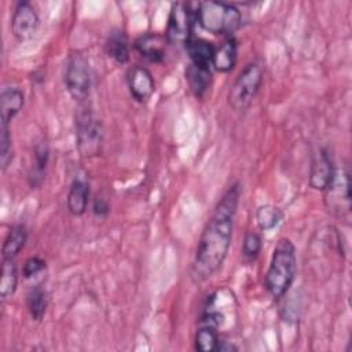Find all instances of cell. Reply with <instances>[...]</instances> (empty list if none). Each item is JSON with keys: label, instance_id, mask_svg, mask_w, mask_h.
Returning <instances> with one entry per match:
<instances>
[{"label": "cell", "instance_id": "6da1fadb", "mask_svg": "<svg viewBox=\"0 0 352 352\" xmlns=\"http://www.w3.org/2000/svg\"><path fill=\"white\" fill-rule=\"evenodd\" d=\"M239 195L241 187L235 183L228 187L214 206V210L201 234L191 264L190 274L195 283L208 280L223 265L231 246Z\"/></svg>", "mask_w": 352, "mask_h": 352}, {"label": "cell", "instance_id": "7a4b0ae2", "mask_svg": "<svg viewBox=\"0 0 352 352\" xmlns=\"http://www.w3.org/2000/svg\"><path fill=\"white\" fill-rule=\"evenodd\" d=\"M297 274L296 248L287 238H280L274 249L264 285L275 300L283 297L293 285Z\"/></svg>", "mask_w": 352, "mask_h": 352}, {"label": "cell", "instance_id": "3957f363", "mask_svg": "<svg viewBox=\"0 0 352 352\" xmlns=\"http://www.w3.org/2000/svg\"><path fill=\"white\" fill-rule=\"evenodd\" d=\"M197 19L206 32L213 34H231L242 23L241 11L234 4L212 0L198 4Z\"/></svg>", "mask_w": 352, "mask_h": 352}, {"label": "cell", "instance_id": "277c9868", "mask_svg": "<svg viewBox=\"0 0 352 352\" xmlns=\"http://www.w3.org/2000/svg\"><path fill=\"white\" fill-rule=\"evenodd\" d=\"M76 146L81 157L91 158L100 153L103 126L88 104H81L76 113Z\"/></svg>", "mask_w": 352, "mask_h": 352}, {"label": "cell", "instance_id": "5b68a950", "mask_svg": "<svg viewBox=\"0 0 352 352\" xmlns=\"http://www.w3.org/2000/svg\"><path fill=\"white\" fill-rule=\"evenodd\" d=\"M264 77V69L258 62L248 63L231 85L227 100L232 110L243 111L254 100Z\"/></svg>", "mask_w": 352, "mask_h": 352}, {"label": "cell", "instance_id": "8992f818", "mask_svg": "<svg viewBox=\"0 0 352 352\" xmlns=\"http://www.w3.org/2000/svg\"><path fill=\"white\" fill-rule=\"evenodd\" d=\"M92 76L87 58L80 54H72L66 62L65 85L70 96L77 102H84L91 91Z\"/></svg>", "mask_w": 352, "mask_h": 352}, {"label": "cell", "instance_id": "52a82bcc", "mask_svg": "<svg viewBox=\"0 0 352 352\" xmlns=\"http://www.w3.org/2000/svg\"><path fill=\"white\" fill-rule=\"evenodd\" d=\"M192 32V11L187 3H173L168 26L165 32V38L170 44H186L191 38Z\"/></svg>", "mask_w": 352, "mask_h": 352}, {"label": "cell", "instance_id": "ba28073f", "mask_svg": "<svg viewBox=\"0 0 352 352\" xmlns=\"http://www.w3.org/2000/svg\"><path fill=\"white\" fill-rule=\"evenodd\" d=\"M326 206L333 214L344 217L349 214L351 192H349V173L348 170L336 172L331 184L324 190Z\"/></svg>", "mask_w": 352, "mask_h": 352}, {"label": "cell", "instance_id": "9c48e42d", "mask_svg": "<svg viewBox=\"0 0 352 352\" xmlns=\"http://www.w3.org/2000/svg\"><path fill=\"white\" fill-rule=\"evenodd\" d=\"M38 23L40 18L32 3L19 1L15 6L11 16V32L15 38L19 41L32 38L38 29Z\"/></svg>", "mask_w": 352, "mask_h": 352}, {"label": "cell", "instance_id": "30bf717a", "mask_svg": "<svg viewBox=\"0 0 352 352\" xmlns=\"http://www.w3.org/2000/svg\"><path fill=\"white\" fill-rule=\"evenodd\" d=\"M223 323V316L219 312L208 311L199 319V326L195 333V349L201 352L217 351L220 338L217 334L219 326Z\"/></svg>", "mask_w": 352, "mask_h": 352}, {"label": "cell", "instance_id": "8fae6325", "mask_svg": "<svg viewBox=\"0 0 352 352\" xmlns=\"http://www.w3.org/2000/svg\"><path fill=\"white\" fill-rule=\"evenodd\" d=\"M336 166L331 154L326 147H322L311 161L309 169V184L312 188L324 191L333 182L336 176Z\"/></svg>", "mask_w": 352, "mask_h": 352}, {"label": "cell", "instance_id": "7c38bea8", "mask_svg": "<svg viewBox=\"0 0 352 352\" xmlns=\"http://www.w3.org/2000/svg\"><path fill=\"white\" fill-rule=\"evenodd\" d=\"M126 84L132 98L140 103L147 102L155 91V82L148 69L135 65L126 73Z\"/></svg>", "mask_w": 352, "mask_h": 352}, {"label": "cell", "instance_id": "4fadbf2b", "mask_svg": "<svg viewBox=\"0 0 352 352\" xmlns=\"http://www.w3.org/2000/svg\"><path fill=\"white\" fill-rule=\"evenodd\" d=\"M166 43L168 41L165 36L157 33H146L135 40V50L148 62L160 63L165 58Z\"/></svg>", "mask_w": 352, "mask_h": 352}, {"label": "cell", "instance_id": "5bb4252c", "mask_svg": "<svg viewBox=\"0 0 352 352\" xmlns=\"http://www.w3.org/2000/svg\"><path fill=\"white\" fill-rule=\"evenodd\" d=\"M186 50L190 56L191 65H194L195 67H199V69L210 70L214 50H216V47L212 43H209L208 40H204V38L191 37L186 43Z\"/></svg>", "mask_w": 352, "mask_h": 352}, {"label": "cell", "instance_id": "9a60e30c", "mask_svg": "<svg viewBox=\"0 0 352 352\" xmlns=\"http://www.w3.org/2000/svg\"><path fill=\"white\" fill-rule=\"evenodd\" d=\"M25 103L23 91L18 87H6L0 96V113L1 122L10 124V121L22 110Z\"/></svg>", "mask_w": 352, "mask_h": 352}, {"label": "cell", "instance_id": "2e32d148", "mask_svg": "<svg viewBox=\"0 0 352 352\" xmlns=\"http://www.w3.org/2000/svg\"><path fill=\"white\" fill-rule=\"evenodd\" d=\"M89 201V186L82 179H74L70 184L66 204L67 210L73 216H81L85 213Z\"/></svg>", "mask_w": 352, "mask_h": 352}, {"label": "cell", "instance_id": "e0dca14e", "mask_svg": "<svg viewBox=\"0 0 352 352\" xmlns=\"http://www.w3.org/2000/svg\"><path fill=\"white\" fill-rule=\"evenodd\" d=\"M104 50L107 56L118 65H124L129 60V41L122 30H113L109 34Z\"/></svg>", "mask_w": 352, "mask_h": 352}, {"label": "cell", "instance_id": "ac0fdd59", "mask_svg": "<svg viewBox=\"0 0 352 352\" xmlns=\"http://www.w3.org/2000/svg\"><path fill=\"white\" fill-rule=\"evenodd\" d=\"M236 56H238V45L236 41L231 37L227 38L220 47L214 50L213 55V62L212 66L221 73H227L234 69L236 63Z\"/></svg>", "mask_w": 352, "mask_h": 352}, {"label": "cell", "instance_id": "d6986e66", "mask_svg": "<svg viewBox=\"0 0 352 352\" xmlns=\"http://www.w3.org/2000/svg\"><path fill=\"white\" fill-rule=\"evenodd\" d=\"M28 241V230L23 224H15L10 228L1 248L3 258H15L25 248Z\"/></svg>", "mask_w": 352, "mask_h": 352}, {"label": "cell", "instance_id": "ffe728a7", "mask_svg": "<svg viewBox=\"0 0 352 352\" xmlns=\"http://www.w3.org/2000/svg\"><path fill=\"white\" fill-rule=\"evenodd\" d=\"M50 161V146L45 142L38 143L33 150V168L29 173V184L37 187L44 180V172Z\"/></svg>", "mask_w": 352, "mask_h": 352}, {"label": "cell", "instance_id": "44dd1931", "mask_svg": "<svg viewBox=\"0 0 352 352\" xmlns=\"http://www.w3.org/2000/svg\"><path fill=\"white\" fill-rule=\"evenodd\" d=\"M18 286V270L14 258H3L1 278H0V296L1 300L12 297Z\"/></svg>", "mask_w": 352, "mask_h": 352}, {"label": "cell", "instance_id": "7402d4cb", "mask_svg": "<svg viewBox=\"0 0 352 352\" xmlns=\"http://www.w3.org/2000/svg\"><path fill=\"white\" fill-rule=\"evenodd\" d=\"M26 307L33 320L38 322L43 319L48 307V294L41 285H36L29 290L26 296Z\"/></svg>", "mask_w": 352, "mask_h": 352}, {"label": "cell", "instance_id": "603a6c76", "mask_svg": "<svg viewBox=\"0 0 352 352\" xmlns=\"http://www.w3.org/2000/svg\"><path fill=\"white\" fill-rule=\"evenodd\" d=\"M210 77H212L210 70L199 69V67H195L194 65H190L186 70V80L188 82L191 92L197 98L204 96V94L208 91L210 84Z\"/></svg>", "mask_w": 352, "mask_h": 352}, {"label": "cell", "instance_id": "cb8c5ba5", "mask_svg": "<svg viewBox=\"0 0 352 352\" xmlns=\"http://www.w3.org/2000/svg\"><path fill=\"white\" fill-rule=\"evenodd\" d=\"M283 219V212L274 205H261L256 210V221L264 231L275 228Z\"/></svg>", "mask_w": 352, "mask_h": 352}, {"label": "cell", "instance_id": "d4e9b609", "mask_svg": "<svg viewBox=\"0 0 352 352\" xmlns=\"http://www.w3.org/2000/svg\"><path fill=\"white\" fill-rule=\"evenodd\" d=\"M0 161L3 169H6L12 161L10 124L6 122H0Z\"/></svg>", "mask_w": 352, "mask_h": 352}, {"label": "cell", "instance_id": "484cf974", "mask_svg": "<svg viewBox=\"0 0 352 352\" xmlns=\"http://www.w3.org/2000/svg\"><path fill=\"white\" fill-rule=\"evenodd\" d=\"M263 241L257 232H248L242 242V256L246 260H254L261 252Z\"/></svg>", "mask_w": 352, "mask_h": 352}, {"label": "cell", "instance_id": "4316f807", "mask_svg": "<svg viewBox=\"0 0 352 352\" xmlns=\"http://www.w3.org/2000/svg\"><path fill=\"white\" fill-rule=\"evenodd\" d=\"M47 264H45V260H43L41 257L38 256H32L29 258L25 260L23 263V267H22V275L23 278L29 279V278H33L36 276L37 274H41L44 270H45Z\"/></svg>", "mask_w": 352, "mask_h": 352}, {"label": "cell", "instance_id": "83f0119b", "mask_svg": "<svg viewBox=\"0 0 352 352\" xmlns=\"http://www.w3.org/2000/svg\"><path fill=\"white\" fill-rule=\"evenodd\" d=\"M110 212V205L103 197H95L92 201V213L98 219H106Z\"/></svg>", "mask_w": 352, "mask_h": 352}, {"label": "cell", "instance_id": "f1b7e54d", "mask_svg": "<svg viewBox=\"0 0 352 352\" xmlns=\"http://www.w3.org/2000/svg\"><path fill=\"white\" fill-rule=\"evenodd\" d=\"M238 348L227 341H220L219 342V346H217V351H236Z\"/></svg>", "mask_w": 352, "mask_h": 352}]
</instances>
